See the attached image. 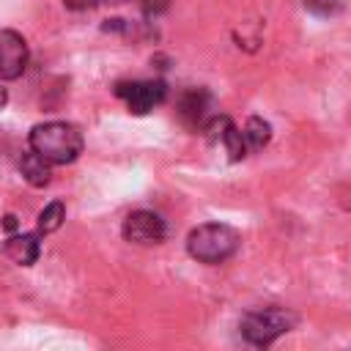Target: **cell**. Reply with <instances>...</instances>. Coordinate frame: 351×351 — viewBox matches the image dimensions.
I'll list each match as a JSON object with an SVG mask.
<instances>
[{
    "label": "cell",
    "mask_w": 351,
    "mask_h": 351,
    "mask_svg": "<svg viewBox=\"0 0 351 351\" xmlns=\"http://www.w3.org/2000/svg\"><path fill=\"white\" fill-rule=\"evenodd\" d=\"M27 143L49 165H69L82 154V134L74 123L66 121L36 123L27 134Z\"/></svg>",
    "instance_id": "1"
},
{
    "label": "cell",
    "mask_w": 351,
    "mask_h": 351,
    "mask_svg": "<svg viewBox=\"0 0 351 351\" xmlns=\"http://www.w3.org/2000/svg\"><path fill=\"white\" fill-rule=\"evenodd\" d=\"M186 250L200 263H222L239 250V233L230 225L206 222L186 236Z\"/></svg>",
    "instance_id": "2"
},
{
    "label": "cell",
    "mask_w": 351,
    "mask_h": 351,
    "mask_svg": "<svg viewBox=\"0 0 351 351\" xmlns=\"http://www.w3.org/2000/svg\"><path fill=\"white\" fill-rule=\"evenodd\" d=\"M293 324H296V315L291 310H285V307H263V310H252V313L244 315L241 335L252 346H269L280 335L291 332Z\"/></svg>",
    "instance_id": "3"
},
{
    "label": "cell",
    "mask_w": 351,
    "mask_h": 351,
    "mask_svg": "<svg viewBox=\"0 0 351 351\" xmlns=\"http://www.w3.org/2000/svg\"><path fill=\"white\" fill-rule=\"evenodd\" d=\"M115 93L126 101L129 112L145 115V112H151L156 104L165 101L167 88H165L162 80H137V82H118Z\"/></svg>",
    "instance_id": "4"
},
{
    "label": "cell",
    "mask_w": 351,
    "mask_h": 351,
    "mask_svg": "<svg viewBox=\"0 0 351 351\" xmlns=\"http://www.w3.org/2000/svg\"><path fill=\"white\" fill-rule=\"evenodd\" d=\"M27 58H30V49H27V41L22 38V33H16L11 27L0 30V80L22 77Z\"/></svg>",
    "instance_id": "5"
},
{
    "label": "cell",
    "mask_w": 351,
    "mask_h": 351,
    "mask_svg": "<svg viewBox=\"0 0 351 351\" xmlns=\"http://www.w3.org/2000/svg\"><path fill=\"white\" fill-rule=\"evenodd\" d=\"M167 233V225L165 219L156 214V211H132L126 219H123V239L126 241H134V244H156L162 241Z\"/></svg>",
    "instance_id": "6"
},
{
    "label": "cell",
    "mask_w": 351,
    "mask_h": 351,
    "mask_svg": "<svg viewBox=\"0 0 351 351\" xmlns=\"http://www.w3.org/2000/svg\"><path fill=\"white\" fill-rule=\"evenodd\" d=\"M178 115H181V121H184L186 126H192V129H206L208 121L217 115V112H214V99H211V93L203 90V88L186 90V93L181 96V101H178Z\"/></svg>",
    "instance_id": "7"
},
{
    "label": "cell",
    "mask_w": 351,
    "mask_h": 351,
    "mask_svg": "<svg viewBox=\"0 0 351 351\" xmlns=\"http://www.w3.org/2000/svg\"><path fill=\"white\" fill-rule=\"evenodd\" d=\"M3 252L16 263V266H33L41 252L38 233H16L3 244Z\"/></svg>",
    "instance_id": "8"
},
{
    "label": "cell",
    "mask_w": 351,
    "mask_h": 351,
    "mask_svg": "<svg viewBox=\"0 0 351 351\" xmlns=\"http://www.w3.org/2000/svg\"><path fill=\"white\" fill-rule=\"evenodd\" d=\"M19 173L25 176V181L30 186H47L49 184V162L41 154H36L33 148L19 159Z\"/></svg>",
    "instance_id": "9"
},
{
    "label": "cell",
    "mask_w": 351,
    "mask_h": 351,
    "mask_svg": "<svg viewBox=\"0 0 351 351\" xmlns=\"http://www.w3.org/2000/svg\"><path fill=\"white\" fill-rule=\"evenodd\" d=\"M241 134H244V143H247V148H263L269 140H271V126L263 121V118H250L247 123H244V129H241Z\"/></svg>",
    "instance_id": "10"
},
{
    "label": "cell",
    "mask_w": 351,
    "mask_h": 351,
    "mask_svg": "<svg viewBox=\"0 0 351 351\" xmlns=\"http://www.w3.org/2000/svg\"><path fill=\"white\" fill-rule=\"evenodd\" d=\"M63 219H66V206L60 203V200H52V203H47L41 211H38V233H55L60 225H63Z\"/></svg>",
    "instance_id": "11"
},
{
    "label": "cell",
    "mask_w": 351,
    "mask_h": 351,
    "mask_svg": "<svg viewBox=\"0 0 351 351\" xmlns=\"http://www.w3.org/2000/svg\"><path fill=\"white\" fill-rule=\"evenodd\" d=\"M143 8H145V14H162V11H167L170 8V0H143Z\"/></svg>",
    "instance_id": "12"
},
{
    "label": "cell",
    "mask_w": 351,
    "mask_h": 351,
    "mask_svg": "<svg viewBox=\"0 0 351 351\" xmlns=\"http://www.w3.org/2000/svg\"><path fill=\"white\" fill-rule=\"evenodd\" d=\"M96 3H101V0H63V5L71 11H85V8H93Z\"/></svg>",
    "instance_id": "13"
},
{
    "label": "cell",
    "mask_w": 351,
    "mask_h": 351,
    "mask_svg": "<svg viewBox=\"0 0 351 351\" xmlns=\"http://www.w3.org/2000/svg\"><path fill=\"white\" fill-rule=\"evenodd\" d=\"M3 228H5V230H14V228H16V217H14V214H8V217L3 219Z\"/></svg>",
    "instance_id": "14"
},
{
    "label": "cell",
    "mask_w": 351,
    "mask_h": 351,
    "mask_svg": "<svg viewBox=\"0 0 351 351\" xmlns=\"http://www.w3.org/2000/svg\"><path fill=\"white\" fill-rule=\"evenodd\" d=\"M0 82H3V80H0ZM5 101H8V93H5V88L0 85V110L5 107Z\"/></svg>",
    "instance_id": "15"
}]
</instances>
